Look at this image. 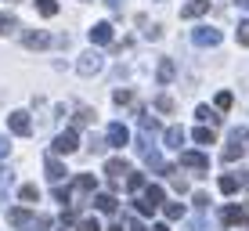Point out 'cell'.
<instances>
[{
    "instance_id": "cell-12",
    "label": "cell",
    "mask_w": 249,
    "mask_h": 231,
    "mask_svg": "<svg viewBox=\"0 0 249 231\" xmlns=\"http://www.w3.org/2000/svg\"><path fill=\"white\" fill-rule=\"evenodd\" d=\"M94 206H98L101 213H116V195H108V192H101V195H94Z\"/></svg>"
},
{
    "instance_id": "cell-41",
    "label": "cell",
    "mask_w": 249,
    "mask_h": 231,
    "mask_svg": "<svg viewBox=\"0 0 249 231\" xmlns=\"http://www.w3.org/2000/svg\"><path fill=\"white\" fill-rule=\"evenodd\" d=\"M170 184H174V192H188V181H184V177H174Z\"/></svg>"
},
{
    "instance_id": "cell-11",
    "label": "cell",
    "mask_w": 249,
    "mask_h": 231,
    "mask_svg": "<svg viewBox=\"0 0 249 231\" xmlns=\"http://www.w3.org/2000/svg\"><path fill=\"white\" fill-rule=\"evenodd\" d=\"M105 174L112 177V181H119V177H123V174H130V162H126V159H108Z\"/></svg>"
},
{
    "instance_id": "cell-10",
    "label": "cell",
    "mask_w": 249,
    "mask_h": 231,
    "mask_svg": "<svg viewBox=\"0 0 249 231\" xmlns=\"http://www.w3.org/2000/svg\"><path fill=\"white\" fill-rule=\"evenodd\" d=\"M210 11V0H188V4L181 7V15L184 18H199V15Z\"/></svg>"
},
{
    "instance_id": "cell-26",
    "label": "cell",
    "mask_w": 249,
    "mask_h": 231,
    "mask_svg": "<svg viewBox=\"0 0 249 231\" xmlns=\"http://www.w3.org/2000/svg\"><path fill=\"white\" fill-rule=\"evenodd\" d=\"M195 119H202V123H217V116H213L210 105H199V108H195Z\"/></svg>"
},
{
    "instance_id": "cell-4",
    "label": "cell",
    "mask_w": 249,
    "mask_h": 231,
    "mask_svg": "<svg viewBox=\"0 0 249 231\" xmlns=\"http://www.w3.org/2000/svg\"><path fill=\"white\" fill-rule=\"evenodd\" d=\"M51 148H54L58 156H69V152H76V148H80V134H76V130H65V134H58Z\"/></svg>"
},
{
    "instance_id": "cell-14",
    "label": "cell",
    "mask_w": 249,
    "mask_h": 231,
    "mask_svg": "<svg viewBox=\"0 0 249 231\" xmlns=\"http://www.w3.org/2000/svg\"><path fill=\"white\" fill-rule=\"evenodd\" d=\"M15 29H18V18H15V15H4V11H0V36H11Z\"/></svg>"
},
{
    "instance_id": "cell-7",
    "label": "cell",
    "mask_w": 249,
    "mask_h": 231,
    "mask_svg": "<svg viewBox=\"0 0 249 231\" xmlns=\"http://www.w3.org/2000/svg\"><path fill=\"white\" fill-rule=\"evenodd\" d=\"M7 126H11V134H22V138H25V134L33 130L29 112H11V116H7Z\"/></svg>"
},
{
    "instance_id": "cell-16",
    "label": "cell",
    "mask_w": 249,
    "mask_h": 231,
    "mask_svg": "<svg viewBox=\"0 0 249 231\" xmlns=\"http://www.w3.org/2000/svg\"><path fill=\"white\" fill-rule=\"evenodd\" d=\"M156 76H159V83H170V80H174V62H170V58H162Z\"/></svg>"
},
{
    "instance_id": "cell-13",
    "label": "cell",
    "mask_w": 249,
    "mask_h": 231,
    "mask_svg": "<svg viewBox=\"0 0 249 231\" xmlns=\"http://www.w3.org/2000/svg\"><path fill=\"white\" fill-rule=\"evenodd\" d=\"M162 141H166V148H181V141H184V130H181V126H166Z\"/></svg>"
},
{
    "instance_id": "cell-20",
    "label": "cell",
    "mask_w": 249,
    "mask_h": 231,
    "mask_svg": "<svg viewBox=\"0 0 249 231\" xmlns=\"http://www.w3.org/2000/svg\"><path fill=\"white\" fill-rule=\"evenodd\" d=\"M47 177H51V181H62V177H65V166H62L58 159H47Z\"/></svg>"
},
{
    "instance_id": "cell-45",
    "label": "cell",
    "mask_w": 249,
    "mask_h": 231,
    "mask_svg": "<svg viewBox=\"0 0 249 231\" xmlns=\"http://www.w3.org/2000/svg\"><path fill=\"white\" fill-rule=\"evenodd\" d=\"M238 4H242V7H246V11H249V0H238Z\"/></svg>"
},
{
    "instance_id": "cell-33",
    "label": "cell",
    "mask_w": 249,
    "mask_h": 231,
    "mask_svg": "<svg viewBox=\"0 0 249 231\" xmlns=\"http://www.w3.org/2000/svg\"><path fill=\"white\" fill-rule=\"evenodd\" d=\"M156 108H159V112H174V101H170L166 94H159V98H156Z\"/></svg>"
},
{
    "instance_id": "cell-49",
    "label": "cell",
    "mask_w": 249,
    "mask_h": 231,
    "mask_svg": "<svg viewBox=\"0 0 249 231\" xmlns=\"http://www.w3.org/2000/svg\"><path fill=\"white\" fill-rule=\"evenodd\" d=\"M7 4H15V0H7Z\"/></svg>"
},
{
    "instance_id": "cell-1",
    "label": "cell",
    "mask_w": 249,
    "mask_h": 231,
    "mask_svg": "<svg viewBox=\"0 0 249 231\" xmlns=\"http://www.w3.org/2000/svg\"><path fill=\"white\" fill-rule=\"evenodd\" d=\"M192 40H195V47H217L220 40H224V33L213 29V25H195V29H192Z\"/></svg>"
},
{
    "instance_id": "cell-36",
    "label": "cell",
    "mask_w": 249,
    "mask_h": 231,
    "mask_svg": "<svg viewBox=\"0 0 249 231\" xmlns=\"http://www.w3.org/2000/svg\"><path fill=\"white\" fill-rule=\"evenodd\" d=\"M134 206H137V213H141V217H148V213H152V210H156V206H152V202H148V199H137V202H134Z\"/></svg>"
},
{
    "instance_id": "cell-42",
    "label": "cell",
    "mask_w": 249,
    "mask_h": 231,
    "mask_svg": "<svg viewBox=\"0 0 249 231\" xmlns=\"http://www.w3.org/2000/svg\"><path fill=\"white\" fill-rule=\"evenodd\" d=\"M195 231H213V224H210V220H199V224H195Z\"/></svg>"
},
{
    "instance_id": "cell-5",
    "label": "cell",
    "mask_w": 249,
    "mask_h": 231,
    "mask_svg": "<svg viewBox=\"0 0 249 231\" xmlns=\"http://www.w3.org/2000/svg\"><path fill=\"white\" fill-rule=\"evenodd\" d=\"M181 166H184V170H195V177H202L206 170H210V159H206L202 152H184V156H181Z\"/></svg>"
},
{
    "instance_id": "cell-17",
    "label": "cell",
    "mask_w": 249,
    "mask_h": 231,
    "mask_svg": "<svg viewBox=\"0 0 249 231\" xmlns=\"http://www.w3.org/2000/svg\"><path fill=\"white\" fill-rule=\"evenodd\" d=\"M18 199H22V202H36V199H40V188H36V184H22V188H18Z\"/></svg>"
},
{
    "instance_id": "cell-19",
    "label": "cell",
    "mask_w": 249,
    "mask_h": 231,
    "mask_svg": "<svg viewBox=\"0 0 249 231\" xmlns=\"http://www.w3.org/2000/svg\"><path fill=\"white\" fill-rule=\"evenodd\" d=\"M11 181H15V170L11 166H0V199H4V192L11 188Z\"/></svg>"
},
{
    "instance_id": "cell-27",
    "label": "cell",
    "mask_w": 249,
    "mask_h": 231,
    "mask_svg": "<svg viewBox=\"0 0 249 231\" xmlns=\"http://www.w3.org/2000/svg\"><path fill=\"white\" fill-rule=\"evenodd\" d=\"M184 217V206H181V202H170V206H166V220H181Z\"/></svg>"
},
{
    "instance_id": "cell-3",
    "label": "cell",
    "mask_w": 249,
    "mask_h": 231,
    "mask_svg": "<svg viewBox=\"0 0 249 231\" xmlns=\"http://www.w3.org/2000/svg\"><path fill=\"white\" fill-rule=\"evenodd\" d=\"M76 69H80V76L101 72V54H98V51H83V54L76 58Z\"/></svg>"
},
{
    "instance_id": "cell-23",
    "label": "cell",
    "mask_w": 249,
    "mask_h": 231,
    "mask_svg": "<svg viewBox=\"0 0 249 231\" xmlns=\"http://www.w3.org/2000/svg\"><path fill=\"white\" fill-rule=\"evenodd\" d=\"M94 123V108H80V112H76V130H80V126H90Z\"/></svg>"
},
{
    "instance_id": "cell-48",
    "label": "cell",
    "mask_w": 249,
    "mask_h": 231,
    "mask_svg": "<svg viewBox=\"0 0 249 231\" xmlns=\"http://www.w3.org/2000/svg\"><path fill=\"white\" fill-rule=\"evenodd\" d=\"M108 4H112V7H119V0H108Z\"/></svg>"
},
{
    "instance_id": "cell-18",
    "label": "cell",
    "mask_w": 249,
    "mask_h": 231,
    "mask_svg": "<svg viewBox=\"0 0 249 231\" xmlns=\"http://www.w3.org/2000/svg\"><path fill=\"white\" fill-rule=\"evenodd\" d=\"M76 192H94V188H98V181H94V177L90 174H80V177H76Z\"/></svg>"
},
{
    "instance_id": "cell-37",
    "label": "cell",
    "mask_w": 249,
    "mask_h": 231,
    "mask_svg": "<svg viewBox=\"0 0 249 231\" xmlns=\"http://www.w3.org/2000/svg\"><path fill=\"white\" fill-rule=\"evenodd\" d=\"M195 141L199 144H213V130H195Z\"/></svg>"
},
{
    "instance_id": "cell-29",
    "label": "cell",
    "mask_w": 249,
    "mask_h": 231,
    "mask_svg": "<svg viewBox=\"0 0 249 231\" xmlns=\"http://www.w3.org/2000/svg\"><path fill=\"white\" fill-rule=\"evenodd\" d=\"M29 217H33L29 210H11V224H15V228H22V224H25Z\"/></svg>"
},
{
    "instance_id": "cell-21",
    "label": "cell",
    "mask_w": 249,
    "mask_h": 231,
    "mask_svg": "<svg viewBox=\"0 0 249 231\" xmlns=\"http://www.w3.org/2000/svg\"><path fill=\"white\" fill-rule=\"evenodd\" d=\"M36 11L44 18H51V15H58V0H36Z\"/></svg>"
},
{
    "instance_id": "cell-40",
    "label": "cell",
    "mask_w": 249,
    "mask_h": 231,
    "mask_svg": "<svg viewBox=\"0 0 249 231\" xmlns=\"http://www.w3.org/2000/svg\"><path fill=\"white\" fill-rule=\"evenodd\" d=\"M7 152H11V141H7L4 134H0V159H7Z\"/></svg>"
},
{
    "instance_id": "cell-35",
    "label": "cell",
    "mask_w": 249,
    "mask_h": 231,
    "mask_svg": "<svg viewBox=\"0 0 249 231\" xmlns=\"http://www.w3.org/2000/svg\"><path fill=\"white\" fill-rule=\"evenodd\" d=\"M134 101V90H116V105H130Z\"/></svg>"
},
{
    "instance_id": "cell-31",
    "label": "cell",
    "mask_w": 249,
    "mask_h": 231,
    "mask_svg": "<svg viewBox=\"0 0 249 231\" xmlns=\"http://www.w3.org/2000/svg\"><path fill=\"white\" fill-rule=\"evenodd\" d=\"M242 159V144H231V148H224V162H235Z\"/></svg>"
},
{
    "instance_id": "cell-6",
    "label": "cell",
    "mask_w": 249,
    "mask_h": 231,
    "mask_svg": "<svg viewBox=\"0 0 249 231\" xmlns=\"http://www.w3.org/2000/svg\"><path fill=\"white\" fill-rule=\"evenodd\" d=\"M22 44L29 47V51H44V47H51V33H44V29H29V33H22Z\"/></svg>"
},
{
    "instance_id": "cell-32",
    "label": "cell",
    "mask_w": 249,
    "mask_h": 231,
    "mask_svg": "<svg viewBox=\"0 0 249 231\" xmlns=\"http://www.w3.org/2000/svg\"><path fill=\"white\" fill-rule=\"evenodd\" d=\"M238 44L249 47V18H246V22H238Z\"/></svg>"
},
{
    "instance_id": "cell-24",
    "label": "cell",
    "mask_w": 249,
    "mask_h": 231,
    "mask_svg": "<svg viewBox=\"0 0 249 231\" xmlns=\"http://www.w3.org/2000/svg\"><path fill=\"white\" fill-rule=\"evenodd\" d=\"M238 188H242V181H238V177H220V192H224V195L238 192Z\"/></svg>"
},
{
    "instance_id": "cell-22",
    "label": "cell",
    "mask_w": 249,
    "mask_h": 231,
    "mask_svg": "<svg viewBox=\"0 0 249 231\" xmlns=\"http://www.w3.org/2000/svg\"><path fill=\"white\" fill-rule=\"evenodd\" d=\"M134 116H137V123H141V130H148V134H152V130L159 126V123H156V116H152V112H134Z\"/></svg>"
},
{
    "instance_id": "cell-30",
    "label": "cell",
    "mask_w": 249,
    "mask_h": 231,
    "mask_svg": "<svg viewBox=\"0 0 249 231\" xmlns=\"http://www.w3.org/2000/svg\"><path fill=\"white\" fill-rule=\"evenodd\" d=\"M141 188H144V177H141V174H137V177H126V192H134V195H137Z\"/></svg>"
},
{
    "instance_id": "cell-34",
    "label": "cell",
    "mask_w": 249,
    "mask_h": 231,
    "mask_svg": "<svg viewBox=\"0 0 249 231\" xmlns=\"http://www.w3.org/2000/svg\"><path fill=\"white\" fill-rule=\"evenodd\" d=\"M80 231H101V224H98L94 217H83V220H80Z\"/></svg>"
},
{
    "instance_id": "cell-46",
    "label": "cell",
    "mask_w": 249,
    "mask_h": 231,
    "mask_svg": "<svg viewBox=\"0 0 249 231\" xmlns=\"http://www.w3.org/2000/svg\"><path fill=\"white\" fill-rule=\"evenodd\" d=\"M242 184H246V188H249V174H246V177H242Z\"/></svg>"
},
{
    "instance_id": "cell-38",
    "label": "cell",
    "mask_w": 249,
    "mask_h": 231,
    "mask_svg": "<svg viewBox=\"0 0 249 231\" xmlns=\"http://www.w3.org/2000/svg\"><path fill=\"white\" fill-rule=\"evenodd\" d=\"M144 25H148V22H144ZM144 36H148V40H159L162 29H159V25H148V29H144Z\"/></svg>"
},
{
    "instance_id": "cell-43",
    "label": "cell",
    "mask_w": 249,
    "mask_h": 231,
    "mask_svg": "<svg viewBox=\"0 0 249 231\" xmlns=\"http://www.w3.org/2000/svg\"><path fill=\"white\" fill-rule=\"evenodd\" d=\"M130 231H144V224H141V220L134 217V220H130Z\"/></svg>"
},
{
    "instance_id": "cell-28",
    "label": "cell",
    "mask_w": 249,
    "mask_h": 231,
    "mask_svg": "<svg viewBox=\"0 0 249 231\" xmlns=\"http://www.w3.org/2000/svg\"><path fill=\"white\" fill-rule=\"evenodd\" d=\"M231 101H235V98H231L228 90H220L217 98H213V105H217V108H224V112H228V108H231Z\"/></svg>"
},
{
    "instance_id": "cell-47",
    "label": "cell",
    "mask_w": 249,
    "mask_h": 231,
    "mask_svg": "<svg viewBox=\"0 0 249 231\" xmlns=\"http://www.w3.org/2000/svg\"><path fill=\"white\" fill-rule=\"evenodd\" d=\"M108 231H126V228H119V224H116V228H108Z\"/></svg>"
},
{
    "instance_id": "cell-2",
    "label": "cell",
    "mask_w": 249,
    "mask_h": 231,
    "mask_svg": "<svg viewBox=\"0 0 249 231\" xmlns=\"http://www.w3.org/2000/svg\"><path fill=\"white\" fill-rule=\"evenodd\" d=\"M220 224H224V228L249 224V202H246V206H224V213H220Z\"/></svg>"
},
{
    "instance_id": "cell-9",
    "label": "cell",
    "mask_w": 249,
    "mask_h": 231,
    "mask_svg": "<svg viewBox=\"0 0 249 231\" xmlns=\"http://www.w3.org/2000/svg\"><path fill=\"white\" fill-rule=\"evenodd\" d=\"M126 141H130V134H126L123 123H112V126H108V144H112V148H123Z\"/></svg>"
},
{
    "instance_id": "cell-39",
    "label": "cell",
    "mask_w": 249,
    "mask_h": 231,
    "mask_svg": "<svg viewBox=\"0 0 249 231\" xmlns=\"http://www.w3.org/2000/svg\"><path fill=\"white\" fill-rule=\"evenodd\" d=\"M144 159H148V166H162V156H159L156 148H152V152H148V156H144Z\"/></svg>"
},
{
    "instance_id": "cell-25",
    "label": "cell",
    "mask_w": 249,
    "mask_h": 231,
    "mask_svg": "<svg viewBox=\"0 0 249 231\" xmlns=\"http://www.w3.org/2000/svg\"><path fill=\"white\" fill-rule=\"evenodd\" d=\"M162 195H166V192H162V188H159V184H152V188H148V192H144V199H148V202H152V206H159V202H162Z\"/></svg>"
},
{
    "instance_id": "cell-15",
    "label": "cell",
    "mask_w": 249,
    "mask_h": 231,
    "mask_svg": "<svg viewBox=\"0 0 249 231\" xmlns=\"http://www.w3.org/2000/svg\"><path fill=\"white\" fill-rule=\"evenodd\" d=\"M51 228V217H29L22 224V231H47Z\"/></svg>"
},
{
    "instance_id": "cell-8",
    "label": "cell",
    "mask_w": 249,
    "mask_h": 231,
    "mask_svg": "<svg viewBox=\"0 0 249 231\" xmlns=\"http://www.w3.org/2000/svg\"><path fill=\"white\" fill-rule=\"evenodd\" d=\"M90 40H94V47H105L108 40H112V25H108V22H98V25L90 29Z\"/></svg>"
},
{
    "instance_id": "cell-44",
    "label": "cell",
    "mask_w": 249,
    "mask_h": 231,
    "mask_svg": "<svg viewBox=\"0 0 249 231\" xmlns=\"http://www.w3.org/2000/svg\"><path fill=\"white\" fill-rule=\"evenodd\" d=\"M152 231H170V228H166V224H156V228H152Z\"/></svg>"
}]
</instances>
